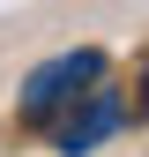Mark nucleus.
<instances>
[{"label":"nucleus","instance_id":"obj_1","mask_svg":"<svg viewBox=\"0 0 149 157\" xmlns=\"http://www.w3.org/2000/svg\"><path fill=\"white\" fill-rule=\"evenodd\" d=\"M142 112H149V82H142L134 97H127V90H112V82H89V90L60 112V120L45 127V135H52V150H60V157H89L104 135H119L127 120H142Z\"/></svg>","mask_w":149,"mask_h":157},{"label":"nucleus","instance_id":"obj_2","mask_svg":"<svg viewBox=\"0 0 149 157\" xmlns=\"http://www.w3.org/2000/svg\"><path fill=\"white\" fill-rule=\"evenodd\" d=\"M89 82H104V52L97 45H74V52H52L45 67H30V82H23V127L45 135L60 112L82 97Z\"/></svg>","mask_w":149,"mask_h":157}]
</instances>
